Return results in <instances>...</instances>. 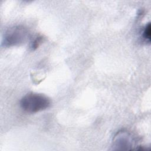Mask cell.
Masks as SVG:
<instances>
[{
    "mask_svg": "<svg viewBox=\"0 0 151 151\" xmlns=\"http://www.w3.org/2000/svg\"><path fill=\"white\" fill-rule=\"evenodd\" d=\"M150 33H151V27H150V24L148 23L146 27H145L143 33H142V36L143 38L150 42Z\"/></svg>",
    "mask_w": 151,
    "mask_h": 151,
    "instance_id": "277c9868",
    "label": "cell"
},
{
    "mask_svg": "<svg viewBox=\"0 0 151 151\" xmlns=\"http://www.w3.org/2000/svg\"><path fill=\"white\" fill-rule=\"evenodd\" d=\"M42 41V37H37L32 43L31 48L32 50L36 49L40 45V44L41 42Z\"/></svg>",
    "mask_w": 151,
    "mask_h": 151,
    "instance_id": "5b68a950",
    "label": "cell"
},
{
    "mask_svg": "<svg viewBox=\"0 0 151 151\" xmlns=\"http://www.w3.org/2000/svg\"><path fill=\"white\" fill-rule=\"evenodd\" d=\"M134 145V140L132 134L127 131L122 130L117 132L113 139V145L117 149H129Z\"/></svg>",
    "mask_w": 151,
    "mask_h": 151,
    "instance_id": "3957f363",
    "label": "cell"
},
{
    "mask_svg": "<svg viewBox=\"0 0 151 151\" xmlns=\"http://www.w3.org/2000/svg\"><path fill=\"white\" fill-rule=\"evenodd\" d=\"M28 32L23 26H14L9 28L4 34L2 45L5 47H12L23 43L27 38Z\"/></svg>",
    "mask_w": 151,
    "mask_h": 151,
    "instance_id": "7a4b0ae2",
    "label": "cell"
},
{
    "mask_svg": "<svg viewBox=\"0 0 151 151\" xmlns=\"http://www.w3.org/2000/svg\"><path fill=\"white\" fill-rule=\"evenodd\" d=\"M50 105L51 101L47 96L35 93L27 94L20 101L21 109L28 113H35L44 110Z\"/></svg>",
    "mask_w": 151,
    "mask_h": 151,
    "instance_id": "6da1fadb",
    "label": "cell"
}]
</instances>
